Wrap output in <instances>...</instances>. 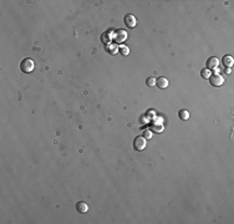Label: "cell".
<instances>
[{
	"label": "cell",
	"mask_w": 234,
	"mask_h": 224,
	"mask_svg": "<svg viewBox=\"0 0 234 224\" xmlns=\"http://www.w3.org/2000/svg\"><path fill=\"white\" fill-rule=\"evenodd\" d=\"M34 69H35V62L32 59H24L21 62H20V70H21V72H24V74H30L34 71Z\"/></svg>",
	"instance_id": "6da1fadb"
},
{
	"label": "cell",
	"mask_w": 234,
	"mask_h": 224,
	"mask_svg": "<svg viewBox=\"0 0 234 224\" xmlns=\"http://www.w3.org/2000/svg\"><path fill=\"white\" fill-rule=\"evenodd\" d=\"M147 146V139L143 136H137L133 141V148L136 151H143Z\"/></svg>",
	"instance_id": "7a4b0ae2"
},
{
	"label": "cell",
	"mask_w": 234,
	"mask_h": 224,
	"mask_svg": "<svg viewBox=\"0 0 234 224\" xmlns=\"http://www.w3.org/2000/svg\"><path fill=\"white\" fill-rule=\"evenodd\" d=\"M209 82H210V85L214 86V87H220L224 84V79L220 74H212L209 77Z\"/></svg>",
	"instance_id": "3957f363"
},
{
	"label": "cell",
	"mask_w": 234,
	"mask_h": 224,
	"mask_svg": "<svg viewBox=\"0 0 234 224\" xmlns=\"http://www.w3.org/2000/svg\"><path fill=\"white\" fill-rule=\"evenodd\" d=\"M123 21H125V25H126L127 28H130V29H133V28L137 25V19H136L132 14H127V15L125 16Z\"/></svg>",
	"instance_id": "277c9868"
},
{
	"label": "cell",
	"mask_w": 234,
	"mask_h": 224,
	"mask_svg": "<svg viewBox=\"0 0 234 224\" xmlns=\"http://www.w3.org/2000/svg\"><path fill=\"white\" fill-rule=\"evenodd\" d=\"M206 64H207V69H208V70H216V69H218V66H219V60H218L216 56H212V57L208 59Z\"/></svg>",
	"instance_id": "5b68a950"
},
{
	"label": "cell",
	"mask_w": 234,
	"mask_h": 224,
	"mask_svg": "<svg viewBox=\"0 0 234 224\" xmlns=\"http://www.w3.org/2000/svg\"><path fill=\"white\" fill-rule=\"evenodd\" d=\"M126 39H127V32L126 31H123V30L116 31V35H115V41L116 42H123Z\"/></svg>",
	"instance_id": "8992f818"
},
{
	"label": "cell",
	"mask_w": 234,
	"mask_h": 224,
	"mask_svg": "<svg viewBox=\"0 0 234 224\" xmlns=\"http://www.w3.org/2000/svg\"><path fill=\"white\" fill-rule=\"evenodd\" d=\"M156 85H157V87H159V89H167L168 87V85H169V82H168V80L166 79V77H158L157 80H156Z\"/></svg>",
	"instance_id": "52a82bcc"
},
{
	"label": "cell",
	"mask_w": 234,
	"mask_h": 224,
	"mask_svg": "<svg viewBox=\"0 0 234 224\" xmlns=\"http://www.w3.org/2000/svg\"><path fill=\"white\" fill-rule=\"evenodd\" d=\"M76 209H77L79 213L84 214V213H86V212L89 210V206H87L85 202H79V203L76 204Z\"/></svg>",
	"instance_id": "ba28073f"
},
{
	"label": "cell",
	"mask_w": 234,
	"mask_h": 224,
	"mask_svg": "<svg viewBox=\"0 0 234 224\" xmlns=\"http://www.w3.org/2000/svg\"><path fill=\"white\" fill-rule=\"evenodd\" d=\"M222 62H223V65L226 66V67H232L233 66V62H234V59L232 57V56H229V55H227V56H224L223 57V61H222Z\"/></svg>",
	"instance_id": "9c48e42d"
},
{
	"label": "cell",
	"mask_w": 234,
	"mask_h": 224,
	"mask_svg": "<svg viewBox=\"0 0 234 224\" xmlns=\"http://www.w3.org/2000/svg\"><path fill=\"white\" fill-rule=\"evenodd\" d=\"M178 116H179V119L182 120V121H187L189 119V112L187 111V110H181L179 112H178Z\"/></svg>",
	"instance_id": "30bf717a"
},
{
	"label": "cell",
	"mask_w": 234,
	"mask_h": 224,
	"mask_svg": "<svg viewBox=\"0 0 234 224\" xmlns=\"http://www.w3.org/2000/svg\"><path fill=\"white\" fill-rule=\"evenodd\" d=\"M210 75H212V71H210V70H208L207 67H206V69H203L202 71H201V76H202V79H204V80L209 79V77H210Z\"/></svg>",
	"instance_id": "8fae6325"
},
{
	"label": "cell",
	"mask_w": 234,
	"mask_h": 224,
	"mask_svg": "<svg viewBox=\"0 0 234 224\" xmlns=\"http://www.w3.org/2000/svg\"><path fill=\"white\" fill-rule=\"evenodd\" d=\"M110 35H107V32H103L102 35H101V41L103 42V44H109L110 42Z\"/></svg>",
	"instance_id": "7c38bea8"
},
{
	"label": "cell",
	"mask_w": 234,
	"mask_h": 224,
	"mask_svg": "<svg viewBox=\"0 0 234 224\" xmlns=\"http://www.w3.org/2000/svg\"><path fill=\"white\" fill-rule=\"evenodd\" d=\"M152 129L153 131H157V133H159V132H162V129H163V126H162V123H153L152 125Z\"/></svg>",
	"instance_id": "4fadbf2b"
},
{
	"label": "cell",
	"mask_w": 234,
	"mask_h": 224,
	"mask_svg": "<svg viewBox=\"0 0 234 224\" xmlns=\"http://www.w3.org/2000/svg\"><path fill=\"white\" fill-rule=\"evenodd\" d=\"M146 84H147V86H149V87L156 86V79H155V77H148V79L146 80Z\"/></svg>",
	"instance_id": "5bb4252c"
},
{
	"label": "cell",
	"mask_w": 234,
	"mask_h": 224,
	"mask_svg": "<svg viewBox=\"0 0 234 224\" xmlns=\"http://www.w3.org/2000/svg\"><path fill=\"white\" fill-rule=\"evenodd\" d=\"M143 137H145V138H147V139H149V138L152 137V133H151V131H147V129H146V131L143 132Z\"/></svg>",
	"instance_id": "9a60e30c"
},
{
	"label": "cell",
	"mask_w": 234,
	"mask_h": 224,
	"mask_svg": "<svg viewBox=\"0 0 234 224\" xmlns=\"http://www.w3.org/2000/svg\"><path fill=\"white\" fill-rule=\"evenodd\" d=\"M121 54H122V55H128V49L123 48V49L121 50Z\"/></svg>",
	"instance_id": "2e32d148"
}]
</instances>
